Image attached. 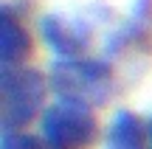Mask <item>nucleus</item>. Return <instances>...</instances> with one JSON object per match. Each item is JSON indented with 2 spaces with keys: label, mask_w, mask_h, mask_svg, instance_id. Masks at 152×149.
<instances>
[{
  "label": "nucleus",
  "mask_w": 152,
  "mask_h": 149,
  "mask_svg": "<svg viewBox=\"0 0 152 149\" xmlns=\"http://www.w3.org/2000/svg\"><path fill=\"white\" fill-rule=\"evenodd\" d=\"M39 129L48 149H90L99 135V121L87 104L59 99L45 107Z\"/></svg>",
  "instance_id": "obj_1"
},
{
  "label": "nucleus",
  "mask_w": 152,
  "mask_h": 149,
  "mask_svg": "<svg viewBox=\"0 0 152 149\" xmlns=\"http://www.w3.org/2000/svg\"><path fill=\"white\" fill-rule=\"evenodd\" d=\"M45 99V79L31 68H3L0 79V113L3 129H20L39 113Z\"/></svg>",
  "instance_id": "obj_2"
},
{
  "label": "nucleus",
  "mask_w": 152,
  "mask_h": 149,
  "mask_svg": "<svg viewBox=\"0 0 152 149\" xmlns=\"http://www.w3.org/2000/svg\"><path fill=\"white\" fill-rule=\"evenodd\" d=\"M51 84L62 99L79 101V104H102L107 101L113 79H110L107 65L102 62H87V59H65L56 62L51 71Z\"/></svg>",
  "instance_id": "obj_3"
},
{
  "label": "nucleus",
  "mask_w": 152,
  "mask_h": 149,
  "mask_svg": "<svg viewBox=\"0 0 152 149\" xmlns=\"http://www.w3.org/2000/svg\"><path fill=\"white\" fill-rule=\"evenodd\" d=\"M39 28H42L45 42L59 56H65V59H76L82 54V48H85V42H87V34L76 23L62 20V17H45Z\"/></svg>",
  "instance_id": "obj_4"
},
{
  "label": "nucleus",
  "mask_w": 152,
  "mask_h": 149,
  "mask_svg": "<svg viewBox=\"0 0 152 149\" xmlns=\"http://www.w3.org/2000/svg\"><path fill=\"white\" fill-rule=\"evenodd\" d=\"M31 51V39H28L26 28L9 14L3 11L0 17V62L3 68H17Z\"/></svg>",
  "instance_id": "obj_5"
},
{
  "label": "nucleus",
  "mask_w": 152,
  "mask_h": 149,
  "mask_svg": "<svg viewBox=\"0 0 152 149\" xmlns=\"http://www.w3.org/2000/svg\"><path fill=\"white\" fill-rule=\"evenodd\" d=\"M104 149H147V135L141 129V121L127 110L115 113L104 135Z\"/></svg>",
  "instance_id": "obj_6"
},
{
  "label": "nucleus",
  "mask_w": 152,
  "mask_h": 149,
  "mask_svg": "<svg viewBox=\"0 0 152 149\" xmlns=\"http://www.w3.org/2000/svg\"><path fill=\"white\" fill-rule=\"evenodd\" d=\"M0 149H48V144L28 132H17V129H3Z\"/></svg>",
  "instance_id": "obj_7"
},
{
  "label": "nucleus",
  "mask_w": 152,
  "mask_h": 149,
  "mask_svg": "<svg viewBox=\"0 0 152 149\" xmlns=\"http://www.w3.org/2000/svg\"><path fill=\"white\" fill-rule=\"evenodd\" d=\"M147 149H152V118H149V127H147Z\"/></svg>",
  "instance_id": "obj_8"
}]
</instances>
